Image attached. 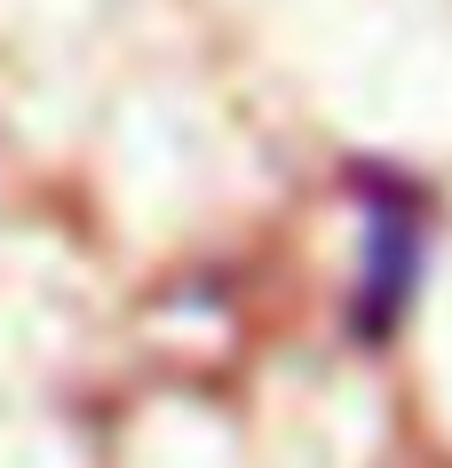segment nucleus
<instances>
[{
	"mask_svg": "<svg viewBox=\"0 0 452 468\" xmlns=\"http://www.w3.org/2000/svg\"><path fill=\"white\" fill-rule=\"evenodd\" d=\"M413 262H421V215L405 191H389L373 198V239H365V334H389L405 318Z\"/></svg>",
	"mask_w": 452,
	"mask_h": 468,
	"instance_id": "f257e3e1",
	"label": "nucleus"
}]
</instances>
